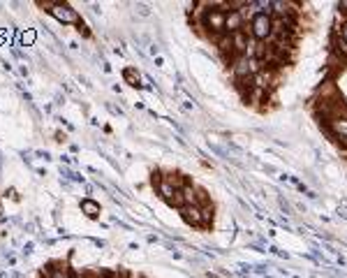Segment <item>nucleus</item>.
Returning a JSON list of instances; mask_svg holds the SVG:
<instances>
[{
	"label": "nucleus",
	"mask_w": 347,
	"mask_h": 278,
	"mask_svg": "<svg viewBox=\"0 0 347 278\" xmlns=\"http://www.w3.org/2000/svg\"><path fill=\"white\" fill-rule=\"evenodd\" d=\"M23 253H26V255H30V253H33V244H26V248H23Z\"/></svg>",
	"instance_id": "a211bd4d"
},
{
	"label": "nucleus",
	"mask_w": 347,
	"mask_h": 278,
	"mask_svg": "<svg viewBox=\"0 0 347 278\" xmlns=\"http://www.w3.org/2000/svg\"><path fill=\"white\" fill-rule=\"evenodd\" d=\"M329 125H331V130H334L336 135H341L347 142V118H343V116H331V118H329Z\"/></svg>",
	"instance_id": "423d86ee"
},
{
	"label": "nucleus",
	"mask_w": 347,
	"mask_h": 278,
	"mask_svg": "<svg viewBox=\"0 0 347 278\" xmlns=\"http://www.w3.org/2000/svg\"><path fill=\"white\" fill-rule=\"evenodd\" d=\"M225 19H227L225 9H208L206 16H204V28H208L213 33V40L225 35Z\"/></svg>",
	"instance_id": "7ed1b4c3"
},
{
	"label": "nucleus",
	"mask_w": 347,
	"mask_h": 278,
	"mask_svg": "<svg viewBox=\"0 0 347 278\" xmlns=\"http://www.w3.org/2000/svg\"><path fill=\"white\" fill-rule=\"evenodd\" d=\"M158 190H160V195L167 199V202H174V197H176V192H178V188H174L169 181H160L158 184Z\"/></svg>",
	"instance_id": "9d476101"
},
{
	"label": "nucleus",
	"mask_w": 347,
	"mask_h": 278,
	"mask_svg": "<svg viewBox=\"0 0 347 278\" xmlns=\"http://www.w3.org/2000/svg\"><path fill=\"white\" fill-rule=\"evenodd\" d=\"M334 51L341 56V58H345V61H347V42L341 37V33L334 35Z\"/></svg>",
	"instance_id": "9b49d317"
},
{
	"label": "nucleus",
	"mask_w": 347,
	"mask_h": 278,
	"mask_svg": "<svg viewBox=\"0 0 347 278\" xmlns=\"http://www.w3.org/2000/svg\"><path fill=\"white\" fill-rule=\"evenodd\" d=\"M148 54L153 56V58H158V56H160V47H158V44H151V49H148Z\"/></svg>",
	"instance_id": "2eb2a0df"
},
{
	"label": "nucleus",
	"mask_w": 347,
	"mask_h": 278,
	"mask_svg": "<svg viewBox=\"0 0 347 278\" xmlns=\"http://www.w3.org/2000/svg\"><path fill=\"white\" fill-rule=\"evenodd\" d=\"M215 44H218V51L220 54H229L234 56V44H232V35H220V37H215Z\"/></svg>",
	"instance_id": "0eeeda50"
},
{
	"label": "nucleus",
	"mask_w": 347,
	"mask_h": 278,
	"mask_svg": "<svg viewBox=\"0 0 347 278\" xmlns=\"http://www.w3.org/2000/svg\"><path fill=\"white\" fill-rule=\"evenodd\" d=\"M137 12H139L141 16H151V12H148V7H146V5H137Z\"/></svg>",
	"instance_id": "dca6fc26"
},
{
	"label": "nucleus",
	"mask_w": 347,
	"mask_h": 278,
	"mask_svg": "<svg viewBox=\"0 0 347 278\" xmlns=\"http://www.w3.org/2000/svg\"><path fill=\"white\" fill-rule=\"evenodd\" d=\"M341 37L347 42V21H345V26H343V30H341Z\"/></svg>",
	"instance_id": "f3484780"
},
{
	"label": "nucleus",
	"mask_w": 347,
	"mask_h": 278,
	"mask_svg": "<svg viewBox=\"0 0 347 278\" xmlns=\"http://www.w3.org/2000/svg\"><path fill=\"white\" fill-rule=\"evenodd\" d=\"M243 26H246V21H243V16H241L239 9H227V19H225V33L234 35V33H239V30H243Z\"/></svg>",
	"instance_id": "20e7f679"
},
{
	"label": "nucleus",
	"mask_w": 347,
	"mask_h": 278,
	"mask_svg": "<svg viewBox=\"0 0 347 278\" xmlns=\"http://www.w3.org/2000/svg\"><path fill=\"white\" fill-rule=\"evenodd\" d=\"M44 278H49V276H44Z\"/></svg>",
	"instance_id": "6ab92c4d"
},
{
	"label": "nucleus",
	"mask_w": 347,
	"mask_h": 278,
	"mask_svg": "<svg viewBox=\"0 0 347 278\" xmlns=\"http://www.w3.org/2000/svg\"><path fill=\"white\" fill-rule=\"evenodd\" d=\"M81 211H84L88 218H97L100 216V204L86 197V199H81Z\"/></svg>",
	"instance_id": "6e6552de"
},
{
	"label": "nucleus",
	"mask_w": 347,
	"mask_h": 278,
	"mask_svg": "<svg viewBox=\"0 0 347 278\" xmlns=\"http://www.w3.org/2000/svg\"><path fill=\"white\" fill-rule=\"evenodd\" d=\"M123 75H125L127 82H132V86H139V75H134V70H132V68H127Z\"/></svg>",
	"instance_id": "ddd939ff"
},
{
	"label": "nucleus",
	"mask_w": 347,
	"mask_h": 278,
	"mask_svg": "<svg viewBox=\"0 0 347 278\" xmlns=\"http://www.w3.org/2000/svg\"><path fill=\"white\" fill-rule=\"evenodd\" d=\"M248 28H250V35H253L257 42H266L268 37H271V16H268V14H257V16L248 23Z\"/></svg>",
	"instance_id": "f03ea898"
},
{
	"label": "nucleus",
	"mask_w": 347,
	"mask_h": 278,
	"mask_svg": "<svg viewBox=\"0 0 347 278\" xmlns=\"http://www.w3.org/2000/svg\"><path fill=\"white\" fill-rule=\"evenodd\" d=\"M208 220H213V209L211 206L201 209V223H208Z\"/></svg>",
	"instance_id": "4468645a"
},
{
	"label": "nucleus",
	"mask_w": 347,
	"mask_h": 278,
	"mask_svg": "<svg viewBox=\"0 0 347 278\" xmlns=\"http://www.w3.org/2000/svg\"><path fill=\"white\" fill-rule=\"evenodd\" d=\"M49 7V14L54 16V19H58L63 26H70V23H77L79 26L81 23V16L77 9H72V5H67V2H47Z\"/></svg>",
	"instance_id": "f257e3e1"
},
{
	"label": "nucleus",
	"mask_w": 347,
	"mask_h": 278,
	"mask_svg": "<svg viewBox=\"0 0 347 278\" xmlns=\"http://www.w3.org/2000/svg\"><path fill=\"white\" fill-rule=\"evenodd\" d=\"M180 199H183V206H187V204H197V190L190 188V185H183V188L178 190Z\"/></svg>",
	"instance_id": "1a4fd4ad"
},
{
	"label": "nucleus",
	"mask_w": 347,
	"mask_h": 278,
	"mask_svg": "<svg viewBox=\"0 0 347 278\" xmlns=\"http://www.w3.org/2000/svg\"><path fill=\"white\" fill-rule=\"evenodd\" d=\"M47 276L49 278H74V276H70V272H67V269H60V267H58V269H51Z\"/></svg>",
	"instance_id": "f8f14e48"
},
{
	"label": "nucleus",
	"mask_w": 347,
	"mask_h": 278,
	"mask_svg": "<svg viewBox=\"0 0 347 278\" xmlns=\"http://www.w3.org/2000/svg\"><path fill=\"white\" fill-rule=\"evenodd\" d=\"M180 216H183V220L190 225H201V206L199 204H187V206H180Z\"/></svg>",
	"instance_id": "39448f33"
}]
</instances>
